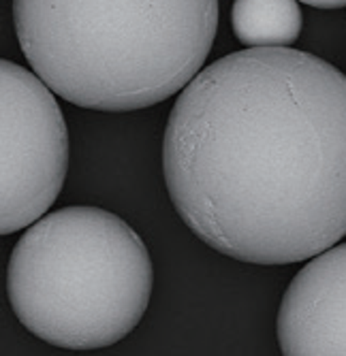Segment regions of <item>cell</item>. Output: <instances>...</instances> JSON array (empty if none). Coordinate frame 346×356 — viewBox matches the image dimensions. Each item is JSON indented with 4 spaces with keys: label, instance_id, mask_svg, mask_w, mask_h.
Masks as SVG:
<instances>
[{
    "label": "cell",
    "instance_id": "obj_1",
    "mask_svg": "<svg viewBox=\"0 0 346 356\" xmlns=\"http://www.w3.org/2000/svg\"><path fill=\"white\" fill-rule=\"evenodd\" d=\"M182 222L253 265L308 261L346 235V75L293 47H246L182 88L163 139Z\"/></svg>",
    "mask_w": 346,
    "mask_h": 356
},
{
    "label": "cell",
    "instance_id": "obj_2",
    "mask_svg": "<svg viewBox=\"0 0 346 356\" xmlns=\"http://www.w3.org/2000/svg\"><path fill=\"white\" fill-rule=\"evenodd\" d=\"M13 24L56 96L122 113L167 101L203 69L218 0H13Z\"/></svg>",
    "mask_w": 346,
    "mask_h": 356
},
{
    "label": "cell",
    "instance_id": "obj_3",
    "mask_svg": "<svg viewBox=\"0 0 346 356\" xmlns=\"http://www.w3.org/2000/svg\"><path fill=\"white\" fill-rule=\"evenodd\" d=\"M152 258L120 216L99 207L43 213L15 243L7 295L35 337L67 350L122 341L152 297Z\"/></svg>",
    "mask_w": 346,
    "mask_h": 356
},
{
    "label": "cell",
    "instance_id": "obj_4",
    "mask_svg": "<svg viewBox=\"0 0 346 356\" xmlns=\"http://www.w3.org/2000/svg\"><path fill=\"white\" fill-rule=\"evenodd\" d=\"M69 169V131L56 94L0 58V237L17 233L56 203Z\"/></svg>",
    "mask_w": 346,
    "mask_h": 356
},
{
    "label": "cell",
    "instance_id": "obj_5",
    "mask_svg": "<svg viewBox=\"0 0 346 356\" xmlns=\"http://www.w3.org/2000/svg\"><path fill=\"white\" fill-rule=\"evenodd\" d=\"M276 331L287 356L346 354V243L308 258L282 297Z\"/></svg>",
    "mask_w": 346,
    "mask_h": 356
},
{
    "label": "cell",
    "instance_id": "obj_6",
    "mask_svg": "<svg viewBox=\"0 0 346 356\" xmlns=\"http://www.w3.org/2000/svg\"><path fill=\"white\" fill-rule=\"evenodd\" d=\"M231 26L246 47H289L299 39L304 17L297 0H235Z\"/></svg>",
    "mask_w": 346,
    "mask_h": 356
},
{
    "label": "cell",
    "instance_id": "obj_7",
    "mask_svg": "<svg viewBox=\"0 0 346 356\" xmlns=\"http://www.w3.org/2000/svg\"><path fill=\"white\" fill-rule=\"evenodd\" d=\"M299 3L317 7V9H342V7H346V0H299Z\"/></svg>",
    "mask_w": 346,
    "mask_h": 356
}]
</instances>
